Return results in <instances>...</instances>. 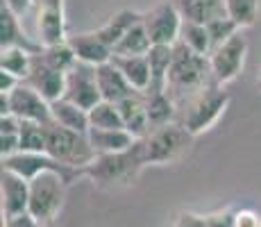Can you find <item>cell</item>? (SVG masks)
<instances>
[{
	"label": "cell",
	"instance_id": "cell-1",
	"mask_svg": "<svg viewBox=\"0 0 261 227\" xmlns=\"http://www.w3.org/2000/svg\"><path fill=\"white\" fill-rule=\"evenodd\" d=\"M148 166L143 153V141H137L129 150L116 155H98L95 161L84 170V178L93 182V186L102 191L125 189L134 184L141 170Z\"/></svg>",
	"mask_w": 261,
	"mask_h": 227
},
{
	"label": "cell",
	"instance_id": "cell-2",
	"mask_svg": "<svg viewBox=\"0 0 261 227\" xmlns=\"http://www.w3.org/2000/svg\"><path fill=\"white\" fill-rule=\"evenodd\" d=\"M214 84L212 66H209V57L189 50L184 43H175V55H173V66L168 73L166 82V93L175 103H187L193 98L198 91Z\"/></svg>",
	"mask_w": 261,
	"mask_h": 227
},
{
	"label": "cell",
	"instance_id": "cell-3",
	"mask_svg": "<svg viewBox=\"0 0 261 227\" xmlns=\"http://www.w3.org/2000/svg\"><path fill=\"white\" fill-rule=\"evenodd\" d=\"M229 100H232V95L220 84H216V82L209 84V87L198 91L193 98H189L184 103V112H182V120L179 123L193 136L209 132L220 120V116L225 114V109L229 107Z\"/></svg>",
	"mask_w": 261,
	"mask_h": 227
},
{
	"label": "cell",
	"instance_id": "cell-4",
	"mask_svg": "<svg viewBox=\"0 0 261 227\" xmlns=\"http://www.w3.org/2000/svg\"><path fill=\"white\" fill-rule=\"evenodd\" d=\"M195 136L184 128L182 123H170L164 128L150 130V134L143 141V153L148 166H166L175 164L189 153Z\"/></svg>",
	"mask_w": 261,
	"mask_h": 227
},
{
	"label": "cell",
	"instance_id": "cell-5",
	"mask_svg": "<svg viewBox=\"0 0 261 227\" xmlns=\"http://www.w3.org/2000/svg\"><path fill=\"white\" fill-rule=\"evenodd\" d=\"M66 180L55 170H46L30 180V218L39 225H53L66 198Z\"/></svg>",
	"mask_w": 261,
	"mask_h": 227
},
{
	"label": "cell",
	"instance_id": "cell-6",
	"mask_svg": "<svg viewBox=\"0 0 261 227\" xmlns=\"http://www.w3.org/2000/svg\"><path fill=\"white\" fill-rule=\"evenodd\" d=\"M46 155H50V157L55 161H59V164L68 166V168L82 170V173L93 164L95 157H98V155L93 153L91 143H89L87 134L73 132V130H66L57 123L48 125Z\"/></svg>",
	"mask_w": 261,
	"mask_h": 227
},
{
	"label": "cell",
	"instance_id": "cell-7",
	"mask_svg": "<svg viewBox=\"0 0 261 227\" xmlns=\"http://www.w3.org/2000/svg\"><path fill=\"white\" fill-rule=\"evenodd\" d=\"M14 114L21 120L39 125L53 123V112H50V103L43 98L39 91H34L30 84L21 82L12 93H0V116Z\"/></svg>",
	"mask_w": 261,
	"mask_h": 227
},
{
	"label": "cell",
	"instance_id": "cell-8",
	"mask_svg": "<svg viewBox=\"0 0 261 227\" xmlns=\"http://www.w3.org/2000/svg\"><path fill=\"white\" fill-rule=\"evenodd\" d=\"M141 21L152 45H175L179 41V30H182L184 16L177 9L175 0H162L152 9L143 12Z\"/></svg>",
	"mask_w": 261,
	"mask_h": 227
},
{
	"label": "cell",
	"instance_id": "cell-9",
	"mask_svg": "<svg viewBox=\"0 0 261 227\" xmlns=\"http://www.w3.org/2000/svg\"><path fill=\"white\" fill-rule=\"evenodd\" d=\"M3 170L18 175V178H23L28 182L34 180L37 175L46 173V170H55V173H59L64 180H66V184H73L77 178H84L82 170L68 168V166L55 161L46 153H18V155H14V157H5L3 159Z\"/></svg>",
	"mask_w": 261,
	"mask_h": 227
},
{
	"label": "cell",
	"instance_id": "cell-10",
	"mask_svg": "<svg viewBox=\"0 0 261 227\" xmlns=\"http://www.w3.org/2000/svg\"><path fill=\"white\" fill-rule=\"evenodd\" d=\"M245 55H248V39L241 32H237L232 39H227L223 45L214 48L212 55H209L214 82L225 87L232 80H237L245 66Z\"/></svg>",
	"mask_w": 261,
	"mask_h": 227
},
{
	"label": "cell",
	"instance_id": "cell-11",
	"mask_svg": "<svg viewBox=\"0 0 261 227\" xmlns=\"http://www.w3.org/2000/svg\"><path fill=\"white\" fill-rule=\"evenodd\" d=\"M64 98L68 103L77 105V107L91 112L98 103H102L98 89V78H95V66L77 62L66 73V89H64Z\"/></svg>",
	"mask_w": 261,
	"mask_h": 227
},
{
	"label": "cell",
	"instance_id": "cell-12",
	"mask_svg": "<svg viewBox=\"0 0 261 227\" xmlns=\"http://www.w3.org/2000/svg\"><path fill=\"white\" fill-rule=\"evenodd\" d=\"M39 45L50 48L68 41L66 34V5L64 0H43L37 12Z\"/></svg>",
	"mask_w": 261,
	"mask_h": 227
},
{
	"label": "cell",
	"instance_id": "cell-13",
	"mask_svg": "<svg viewBox=\"0 0 261 227\" xmlns=\"http://www.w3.org/2000/svg\"><path fill=\"white\" fill-rule=\"evenodd\" d=\"M0 195H3L5 220L28 216V211H30V182L28 180L3 170V178H0Z\"/></svg>",
	"mask_w": 261,
	"mask_h": 227
},
{
	"label": "cell",
	"instance_id": "cell-14",
	"mask_svg": "<svg viewBox=\"0 0 261 227\" xmlns=\"http://www.w3.org/2000/svg\"><path fill=\"white\" fill-rule=\"evenodd\" d=\"M25 84H30L34 91L43 95L48 103L64 98V89H66V73L50 68L39 55H34V64H32V73L25 80Z\"/></svg>",
	"mask_w": 261,
	"mask_h": 227
},
{
	"label": "cell",
	"instance_id": "cell-15",
	"mask_svg": "<svg viewBox=\"0 0 261 227\" xmlns=\"http://www.w3.org/2000/svg\"><path fill=\"white\" fill-rule=\"evenodd\" d=\"M68 45H71V50L75 53L77 62L89 64V66H102L114 55V50L98 37L95 30L93 32L71 34V37H68Z\"/></svg>",
	"mask_w": 261,
	"mask_h": 227
},
{
	"label": "cell",
	"instance_id": "cell-16",
	"mask_svg": "<svg viewBox=\"0 0 261 227\" xmlns=\"http://www.w3.org/2000/svg\"><path fill=\"white\" fill-rule=\"evenodd\" d=\"M95 78H98L100 98H102L105 103L118 105V103H123L125 98H129V95L139 93V91H134L129 87V82L123 78V73H120L112 62L102 64V66H95Z\"/></svg>",
	"mask_w": 261,
	"mask_h": 227
},
{
	"label": "cell",
	"instance_id": "cell-17",
	"mask_svg": "<svg viewBox=\"0 0 261 227\" xmlns=\"http://www.w3.org/2000/svg\"><path fill=\"white\" fill-rule=\"evenodd\" d=\"M118 112L123 118V125L134 139H145L150 134V120H148V105H145L143 93H134L118 103Z\"/></svg>",
	"mask_w": 261,
	"mask_h": 227
},
{
	"label": "cell",
	"instance_id": "cell-18",
	"mask_svg": "<svg viewBox=\"0 0 261 227\" xmlns=\"http://www.w3.org/2000/svg\"><path fill=\"white\" fill-rule=\"evenodd\" d=\"M0 48H23L34 55H39L43 50L41 45L32 43L28 39V34L21 30V16H16L7 5L0 7Z\"/></svg>",
	"mask_w": 261,
	"mask_h": 227
},
{
	"label": "cell",
	"instance_id": "cell-19",
	"mask_svg": "<svg viewBox=\"0 0 261 227\" xmlns=\"http://www.w3.org/2000/svg\"><path fill=\"white\" fill-rule=\"evenodd\" d=\"M89 143L95 155H116L129 150L139 139H134L127 130H89Z\"/></svg>",
	"mask_w": 261,
	"mask_h": 227
},
{
	"label": "cell",
	"instance_id": "cell-20",
	"mask_svg": "<svg viewBox=\"0 0 261 227\" xmlns=\"http://www.w3.org/2000/svg\"><path fill=\"white\" fill-rule=\"evenodd\" d=\"M109 62L116 66L123 78L129 82V87L139 93H145L152 84V75H150L148 57H123V55H112Z\"/></svg>",
	"mask_w": 261,
	"mask_h": 227
},
{
	"label": "cell",
	"instance_id": "cell-21",
	"mask_svg": "<svg viewBox=\"0 0 261 227\" xmlns=\"http://www.w3.org/2000/svg\"><path fill=\"white\" fill-rule=\"evenodd\" d=\"M141 18H143L141 12H134V9H123V12L114 14V16L109 18L105 25H100L95 32H98V37L114 50L120 41H123V37L134 28V25L141 23Z\"/></svg>",
	"mask_w": 261,
	"mask_h": 227
},
{
	"label": "cell",
	"instance_id": "cell-22",
	"mask_svg": "<svg viewBox=\"0 0 261 227\" xmlns=\"http://www.w3.org/2000/svg\"><path fill=\"white\" fill-rule=\"evenodd\" d=\"M50 112H53V123L62 125L66 130H73V132H80V134H89V130H91L89 112L68 103L66 98H59L55 103H50Z\"/></svg>",
	"mask_w": 261,
	"mask_h": 227
},
{
	"label": "cell",
	"instance_id": "cell-23",
	"mask_svg": "<svg viewBox=\"0 0 261 227\" xmlns=\"http://www.w3.org/2000/svg\"><path fill=\"white\" fill-rule=\"evenodd\" d=\"M145 105H148V120L150 130L164 128V125L175 123L177 114V103L166 93V91H145Z\"/></svg>",
	"mask_w": 261,
	"mask_h": 227
},
{
	"label": "cell",
	"instance_id": "cell-24",
	"mask_svg": "<svg viewBox=\"0 0 261 227\" xmlns=\"http://www.w3.org/2000/svg\"><path fill=\"white\" fill-rule=\"evenodd\" d=\"M177 9L187 21H195L209 25L216 18L227 16L225 14V0H175Z\"/></svg>",
	"mask_w": 261,
	"mask_h": 227
},
{
	"label": "cell",
	"instance_id": "cell-25",
	"mask_svg": "<svg viewBox=\"0 0 261 227\" xmlns=\"http://www.w3.org/2000/svg\"><path fill=\"white\" fill-rule=\"evenodd\" d=\"M173 55L175 45H152L150 53L145 55L150 64V75H152V84L148 91H166L168 73L173 66Z\"/></svg>",
	"mask_w": 261,
	"mask_h": 227
},
{
	"label": "cell",
	"instance_id": "cell-26",
	"mask_svg": "<svg viewBox=\"0 0 261 227\" xmlns=\"http://www.w3.org/2000/svg\"><path fill=\"white\" fill-rule=\"evenodd\" d=\"M34 64V53L23 48H5L0 50V70L12 73L14 78H18L21 82L30 78Z\"/></svg>",
	"mask_w": 261,
	"mask_h": 227
},
{
	"label": "cell",
	"instance_id": "cell-27",
	"mask_svg": "<svg viewBox=\"0 0 261 227\" xmlns=\"http://www.w3.org/2000/svg\"><path fill=\"white\" fill-rule=\"evenodd\" d=\"M179 43H184L189 50L209 57L212 55V37H209L207 25L195 23V21H187L184 18L182 30H179Z\"/></svg>",
	"mask_w": 261,
	"mask_h": 227
},
{
	"label": "cell",
	"instance_id": "cell-28",
	"mask_svg": "<svg viewBox=\"0 0 261 227\" xmlns=\"http://www.w3.org/2000/svg\"><path fill=\"white\" fill-rule=\"evenodd\" d=\"M152 48V41H150L148 32L143 28V21L139 25H134L127 34L123 37L116 48H114V55H123V57H145Z\"/></svg>",
	"mask_w": 261,
	"mask_h": 227
},
{
	"label": "cell",
	"instance_id": "cell-29",
	"mask_svg": "<svg viewBox=\"0 0 261 227\" xmlns=\"http://www.w3.org/2000/svg\"><path fill=\"white\" fill-rule=\"evenodd\" d=\"M261 12V0H225V14L241 30L257 23Z\"/></svg>",
	"mask_w": 261,
	"mask_h": 227
},
{
	"label": "cell",
	"instance_id": "cell-30",
	"mask_svg": "<svg viewBox=\"0 0 261 227\" xmlns=\"http://www.w3.org/2000/svg\"><path fill=\"white\" fill-rule=\"evenodd\" d=\"M89 125L93 130H125L123 118H120L118 105L112 103H98L95 107L89 112Z\"/></svg>",
	"mask_w": 261,
	"mask_h": 227
},
{
	"label": "cell",
	"instance_id": "cell-31",
	"mask_svg": "<svg viewBox=\"0 0 261 227\" xmlns=\"http://www.w3.org/2000/svg\"><path fill=\"white\" fill-rule=\"evenodd\" d=\"M46 145H48V125L23 120V125H21V153H46Z\"/></svg>",
	"mask_w": 261,
	"mask_h": 227
},
{
	"label": "cell",
	"instance_id": "cell-32",
	"mask_svg": "<svg viewBox=\"0 0 261 227\" xmlns=\"http://www.w3.org/2000/svg\"><path fill=\"white\" fill-rule=\"evenodd\" d=\"M39 57H41L50 68L59 70V73H68V70L77 64V57H75V53L71 50L68 41L59 43V45H50V48H43L41 53H39Z\"/></svg>",
	"mask_w": 261,
	"mask_h": 227
},
{
	"label": "cell",
	"instance_id": "cell-33",
	"mask_svg": "<svg viewBox=\"0 0 261 227\" xmlns=\"http://www.w3.org/2000/svg\"><path fill=\"white\" fill-rule=\"evenodd\" d=\"M207 30H209V37H212V50L218 48V45H223L227 39H232L237 32H241V28L229 16L216 18V21H212L207 25Z\"/></svg>",
	"mask_w": 261,
	"mask_h": 227
},
{
	"label": "cell",
	"instance_id": "cell-34",
	"mask_svg": "<svg viewBox=\"0 0 261 227\" xmlns=\"http://www.w3.org/2000/svg\"><path fill=\"white\" fill-rule=\"evenodd\" d=\"M232 227H261V216L252 209H239L234 211Z\"/></svg>",
	"mask_w": 261,
	"mask_h": 227
},
{
	"label": "cell",
	"instance_id": "cell-35",
	"mask_svg": "<svg viewBox=\"0 0 261 227\" xmlns=\"http://www.w3.org/2000/svg\"><path fill=\"white\" fill-rule=\"evenodd\" d=\"M175 227H209V220H207V216H198V214L184 211V214H179Z\"/></svg>",
	"mask_w": 261,
	"mask_h": 227
},
{
	"label": "cell",
	"instance_id": "cell-36",
	"mask_svg": "<svg viewBox=\"0 0 261 227\" xmlns=\"http://www.w3.org/2000/svg\"><path fill=\"white\" fill-rule=\"evenodd\" d=\"M21 84V80L18 78H14L12 73H5V70H0V93H12L14 89Z\"/></svg>",
	"mask_w": 261,
	"mask_h": 227
},
{
	"label": "cell",
	"instance_id": "cell-37",
	"mask_svg": "<svg viewBox=\"0 0 261 227\" xmlns=\"http://www.w3.org/2000/svg\"><path fill=\"white\" fill-rule=\"evenodd\" d=\"M32 3H34V0H3V5H7V7L12 9L16 16H23V14L32 7Z\"/></svg>",
	"mask_w": 261,
	"mask_h": 227
},
{
	"label": "cell",
	"instance_id": "cell-38",
	"mask_svg": "<svg viewBox=\"0 0 261 227\" xmlns=\"http://www.w3.org/2000/svg\"><path fill=\"white\" fill-rule=\"evenodd\" d=\"M3 227H41L34 218L30 216H21V218H12V220H5Z\"/></svg>",
	"mask_w": 261,
	"mask_h": 227
},
{
	"label": "cell",
	"instance_id": "cell-39",
	"mask_svg": "<svg viewBox=\"0 0 261 227\" xmlns=\"http://www.w3.org/2000/svg\"><path fill=\"white\" fill-rule=\"evenodd\" d=\"M257 87H259V91H261V70H259V78H257Z\"/></svg>",
	"mask_w": 261,
	"mask_h": 227
},
{
	"label": "cell",
	"instance_id": "cell-40",
	"mask_svg": "<svg viewBox=\"0 0 261 227\" xmlns=\"http://www.w3.org/2000/svg\"><path fill=\"white\" fill-rule=\"evenodd\" d=\"M41 227H55V223L53 225H41Z\"/></svg>",
	"mask_w": 261,
	"mask_h": 227
}]
</instances>
